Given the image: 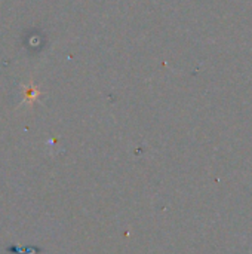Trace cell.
Here are the masks:
<instances>
[{"mask_svg":"<svg viewBox=\"0 0 252 254\" xmlns=\"http://www.w3.org/2000/svg\"><path fill=\"white\" fill-rule=\"evenodd\" d=\"M39 95H40V92H39V89L34 86V85H30L27 89H25V103H28V104H33L37 98H39Z\"/></svg>","mask_w":252,"mask_h":254,"instance_id":"1","label":"cell"}]
</instances>
